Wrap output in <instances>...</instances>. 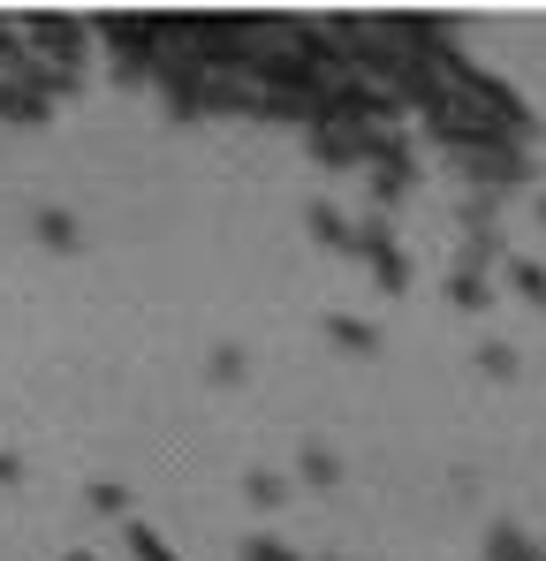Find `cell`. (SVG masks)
<instances>
[{"label": "cell", "mask_w": 546, "mask_h": 561, "mask_svg": "<svg viewBox=\"0 0 546 561\" xmlns=\"http://www.w3.org/2000/svg\"><path fill=\"white\" fill-rule=\"evenodd\" d=\"M357 251H372V274H379V288H410V259L395 251V236L372 220V228H357Z\"/></svg>", "instance_id": "6da1fadb"}, {"label": "cell", "mask_w": 546, "mask_h": 561, "mask_svg": "<svg viewBox=\"0 0 546 561\" xmlns=\"http://www.w3.org/2000/svg\"><path fill=\"white\" fill-rule=\"evenodd\" d=\"M486 561H546L539 539H524L516 524H493V539H486Z\"/></svg>", "instance_id": "7a4b0ae2"}, {"label": "cell", "mask_w": 546, "mask_h": 561, "mask_svg": "<svg viewBox=\"0 0 546 561\" xmlns=\"http://www.w3.org/2000/svg\"><path fill=\"white\" fill-rule=\"evenodd\" d=\"M327 342H342L357 357H379V327H364V319H327Z\"/></svg>", "instance_id": "3957f363"}, {"label": "cell", "mask_w": 546, "mask_h": 561, "mask_svg": "<svg viewBox=\"0 0 546 561\" xmlns=\"http://www.w3.org/2000/svg\"><path fill=\"white\" fill-rule=\"evenodd\" d=\"M311 236H319V243H334V251H357V228H350L334 205H311Z\"/></svg>", "instance_id": "277c9868"}, {"label": "cell", "mask_w": 546, "mask_h": 561, "mask_svg": "<svg viewBox=\"0 0 546 561\" xmlns=\"http://www.w3.org/2000/svg\"><path fill=\"white\" fill-rule=\"evenodd\" d=\"M478 373H486V379H516V373H524V357H516L509 342H478Z\"/></svg>", "instance_id": "5b68a950"}, {"label": "cell", "mask_w": 546, "mask_h": 561, "mask_svg": "<svg viewBox=\"0 0 546 561\" xmlns=\"http://www.w3.org/2000/svg\"><path fill=\"white\" fill-rule=\"evenodd\" d=\"M243 493H251V508H281V501H288V478H281V470H251Z\"/></svg>", "instance_id": "8992f818"}, {"label": "cell", "mask_w": 546, "mask_h": 561, "mask_svg": "<svg viewBox=\"0 0 546 561\" xmlns=\"http://www.w3.org/2000/svg\"><path fill=\"white\" fill-rule=\"evenodd\" d=\"M448 296L463 304V311H486V296H493V288L478 280V266H455V274H448Z\"/></svg>", "instance_id": "52a82bcc"}, {"label": "cell", "mask_w": 546, "mask_h": 561, "mask_svg": "<svg viewBox=\"0 0 546 561\" xmlns=\"http://www.w3.org/2000/svg\"><path fill=\"white\" fill-rule=\"evenodd\" d=\"M509 288H516V296H532V304L546 311V266H532V259H509Z\"/></svg>", "instance_id": "ba28073f"}, {"label": "cell", "mask_w": 546, "mask_h": 561, "mask_svg": "<svg viewBox=\"0 0 546 561\" xmlns=\"http://www.w3.org/2000/svg\"><path fill=\"white\" fill-rule=\"evenodd\" d=\"M243 373H251V357H243L236 342H220V350H213V379H220V387H243Z\"/></svg>", "instance_id": "9c48e42d"}, {"label": "cell", "mask_w": 546, "mask_h": 561, "mask_svg": "<svg viewBox=\"0 0 546 561\" xmlns=\"http://www.w3.org/2000/svg\"><path fill=\"white\" fill-rule=\"evenodd\" d=\"M304 478H311V485H334V478H342L334 448H319V440H311V448H304Z\"/></svg>", "instance_id": "30bf717a"}, {"label": "cell", "mask_w": 546, "mask_h": 561, "mask_svg": "<svg viewBox=\"0 0 546 561\" xmlns=\"http://www.w3.org/2000/svg\"><path fill=\"white\" fill-rule=\"evenodd\" d=\"M129 547H137L145 561H175V547H168V539H160L152 524H129Z\"/></svg>", "instance_id": "8fae6325"}, {"label": "cell", "mask_w": 546, "mask_h": 561, "mask_svg": "<svg viewBox=\"0 0 546 561\" xmlns=\"http://www.w3.org/2000/svg\"><path fill=\"white\" fill-rule=\"evenodd\" d=\"M243 561H334V554H288L281 539H251V547H243Z\"/></svg>", "instance_id": "7c38bea8"}, {"label": "cell", "mask_w": 546, "mask_h": 561, "mask_svg": "<svg viewBox=\"0 0 546 561\" xmlns=\"http://www.w3.org/2000/svg\"><path fill=\"white\" fill-rule=\"evenodd\" d=\"M539 220H546V197H539Z\"/></svg>", "instance_id": "4fadbf2b"}]
</instances>
